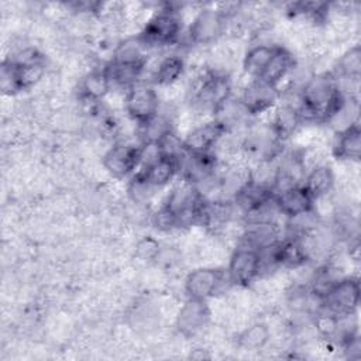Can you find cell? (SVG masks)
I'll return each instance as SVG.
<instances>
[{"label":"cell","instance_id":"10","mask_svg":"<svg viewBox=\"0 0 361 361\" xmlns=\"http://www.w3.org/2000/svg\"><path fill=\"white\" fill-rule=\"evenodd\" d=\"M316 200L302 183L285 188L275 193V204L279 214L290 219L312 213Z\"/></svg>","mask_w":361,"mask_h":361},{"label":"cell","instance_id":"15","mask_svg":"<svg viewBox=\"0 0 361 361\" xmlns=\"http://www.w3.org/2000/svg\"><path fill=\"white\" fill-rule=\"evenodd\" d=\"M333 155L341 161H358L361 155V130L358 123L344 127L333 145Z\"/></svg>","mask_w":361,"mask_h":361},{"label":"cell","instance_id":"1","mask_svg":"<svg viewBox=\"0 0 361 361\" xmlns=\"http://www.w3.org/2000/svg\"><path fill=\"white\" fill-rule=\"evenodd\" d=\"M299 111L303 120L331 121L338 117L345 106L347 96L331 73L313 75L299 90Z\"/></svg>","mask_w":361,"mask_h":361},{"label":"cell","instance_id":"4","mask_svg":"<svg viewBox=\"0 0 361 361\" xmlns=\"http://www.w3.org/2000/svg\"><path fill=\"white\" fill-rule=\"evenodd\" d=\"M360 293L358 279L351 276L338 278L322 300V309L338 317L355 314L360 305Z\"/></svg>","mask_w":361,"mask_h":361},{"label":"cell","instance_id":"25","mask_svg":"<svg viewBox=\"0 0 361 361\" xmlns=\"http://www.w3.org/2000/svg\"><path fill=\"white\" fill-rule=\"evenodd\" d=\"M158 243L152 238H144L137 245V255L144 261H151L158 255Z\"/></svg>","mask_w":361,"mask_h":361},{"label":"cell","instance_id":"11","mask_svg":"<svg viewBox=\"0 0 361 361\" xmlns=\"http://www.w3.org/2000/svg\"><path fill=\"white\" fill-rule=\"evenodd\" d=\"M226 133L227 127L214 118L193 128L183 140V148L188 154L212 152Z\"/></svg>","mask_w":361,"mask_h":361},{"label":"cell","instance_id":"3","mask_svg":"<svg viewBox=\"0 0 361 361\" xmlns=\"http://www.w3.org/2000/svg\"><path fill=\"white\" fill-rule=\"evenodd\" d=\"M124 107L127 114L140 126L151 121L159 113V99L154 85L140 80L128 87Z\"/></svg>","mask_w":361,"mask_h":361},{"label":"cell","instance_id":"21","mask_svg":"<svg viewBox=\"0 0 361 361\" xmlns=\"http://www.w3.org/2000/svg\"><path fill=\"white\" fill-rule=\"evenodd\" d=\"M275 45L259 44L250 48L243 59V69L251 79H259L268 61L274 54Z\"/></svg>","mask_w":361,"mask_h":361},{"label":"cell","instance_id":"19","mask_svg":"<svg viewBox=\"0 0 361 361\" xmlns=\"http://www.w3.org/2000/svg\"><path fill=\"white\" fill-rule=\"evenodd\" d=\"M302 185L312 195L314 200L324 197L331 192L334 186V173L333 169L326 164H319L312 166L309 172L305 175Z\"/></svg>","mask_w":361,"mask_h":361},{"label":"cell","instance_id":"9","mask_svg":"<svg viewBox=\"0 0 361 361\" xmlns=\"http://www.w3.org/2000/svg\"><path fill=\"white\" fill-rule=\"evenodd\" d=\"M226 23L227 17L219 8H204L192 21L189 38L193 44H210L223 34Z\"/></svg>","mask_w":361,"mask_h":361},{"label":"cell","instance_id":"18","mask_svg":"<svg viewBox=\"0 0 361 361\" xmlns=\"http://www.w3.org/2000/svg\"><path fill=\"white\" fill-rule=\"evenodd\" d=\"M147 47L142 44V41L135 38H128L123 41L113 54V58L110 63L117 66H126V68H141L145 66V54L144 51Z\"/></svg>","mask_w":361,"mask_h":361},{"label":"cell","instance_id":"20","mask_svg":"<svg viewBox=\"0 0 361 361\" xmlns=\"http://www.w3.org/2000/svg\"><path fill=\"white\" fill-rule=\"evenodd\" d=\"M113 83L109 76V72L106 66L103 69H94L83 76L79 90L82 97L90 100V102H99L106 97V94L110 92Z\"/></svg>","mask_w":361,"mask_h":361},{"label":"cell","instance_id":"7","mask_svg":"<svg viewBox=\"0 0 361 361\" xmlns=\"http://www.w3.org/2000/svg\"><path fill=\"white\" fill-rule=\"evenodd\" d=\"M279 96L276 86L268 85L261 79H251L244 87L240 102L247 116H259L275 107Z\"/></svg>","mask_w":361,"mask_h":361},{"label":"cell","instance_id":"5","mask_svg":"<svg viewBox=\"0 0 361 361\" xmlns=\"http://www.w3.org/2000/svg\"><path fill=\"white\" fill-rule=\"evenodd\" d=\"M261 272L262 265L259 251L240 244L233 252L227 267V275L231 285L248 286L259 276Z\"/></svg>","mask_w":361,"mask_h":361},{"label":"cell","instance_id":"23","mask_svg":"<svg viewBox=\"0 0 361 361\" xmlns=\"http://www.w3.org/2000/svg\"><path fill=\"white\" fill-rule=\"evenodd\" d=\"M336 79L341 78L345 80L357 82L361 73V48L360 45H354L347 49L336 65Z\"/></svg>","mask_w":361,"mask_h":361},{"label":"cell","instance_id":"12","mask_svg":"<svg viewBox=\"0 0 361 361\" xmlns=\"http://www.w3.org/2000/svg\"><path fill=\"white\" fill-rule=\"evenodd\" d=\"M180 172V159L168 155H159L151 164L142 166L137 175L152 189L164 188Z\"/></svg>","mask_w":361,"mask_h":361},{"label":"cell","instance_id":"6","mask_svg":"<svg viewBox=\"0 0 361 361\" xmlns=\"http://www.w3.org/2000/svg\"><path fill=\"white\" fill-rule=\"evenodd\" d=\"M141 145L118 142L103 155L104 169L114 178H127L141 165Z\"/></svg>","mask_w":361,"mask_h":361},{"label":"cell","instance_id":"22","mask_svg":"<svg viewBox=\"0 0 361 361\" xmlns=\"http://www.w3.org/2000/svg\"><path fill=\"white\" fill-rule=\"evenodd\" d=\"M185 71V62L179 55H168L162 58L152 75L154 85L169 86L175 83Z\"/></svg>","mask_w":361,"mask_h":361},{"label":"cell","instance_id":"14","mask_svg":"<svg viewBox=\"0 0 361 361\" xmlns=\"http://www.w3.org/2000/svg\"><path fill=\"white\" fill-rule=\"evenodd\" d=\"M272 257L276 267L299 268L307 261V250L299 237H288L272 245Z\"/></svg>","mask_w":361,"mask_h":361},{"label":"cell","instance_id":"13","mask_svg":"<svg viewBox=\"0 0 361 361\" xmlns=\"http://www.w3.org/2000/svg\"><path fill=\"white\" fill-rule=\"evenodd\" d=\"M209 307L206 300L188 299L179 310L176 327L183 336H195L209 320Z\"/></svg>","mask_w":361,"mask_h":361},{"label":"cell","instance_id":"8","mask_svg":"<svg viewBox=\"0 0 361 361\" xmlns=\"http://www.w3.org/2000/svg\"><path fill=\"white\" fill-rule=\"evenodd\" d=\"M224 276L223 271L214 268L193 269L185 279V292L188 299L207 300L214 296L221 289Z\"/></svg>","mask_w":361,"mask_h":361},{"label":"cell","instance_id":"17","mask_svg":"<svg viewBox=\"0 0 361 361\" xmlns=\"http://www.w3.org/2000/svg\"><path fill=\"white\" fill-rule=\"evenodd\" d=\"M302 121L303 118L298 106L282 104L275 110L269 128L281 141H283L295 134Z\"/></svg>","mask_w":361,"mask_h":361},{"label":"cell","instance_id":"24","mask_svg":"<svg viewBox=\"0 0 361 361\" xmlns=\"http://www.w3.org/2000/svg\"><path fill=\"white\" fill-rule=\"evenodd\" d=\"M269 340V329L264 323H255L238 336V344L244 350H261Z\"/></svg>","mask_w":361,"mask_h":361},{"label":"cell","instance_id":"2","mask_svg":"<svg viewBox=\"0 0 361 361\" xmlns=\"http://www.w3.org/2000/svg\"><path fill=\"white\" fill-rule=\"evenodd\" d=\"M182 32V18L178 11L164 8L154 14V17L145 24L138 38L148 47H166L178 41Z\"/></svg>","mask_w":361,"mask_h":361},{"label":"cell","instance_id":"16","mask_svg":"<svg viewBox=\"0 0 361 361\" xmlns=\"http://www.w3.org/2000/svg\"><path fill=\"white\" fill-rule=\"evenodd\" d=\"M293 66H295V59L292 54L286 48L281 45H275L274 54L268 61L259 79L268 85L278 87V85L290 73Z\"/></svg>","mask_w":361,"mask_h":361}]
</instances>
